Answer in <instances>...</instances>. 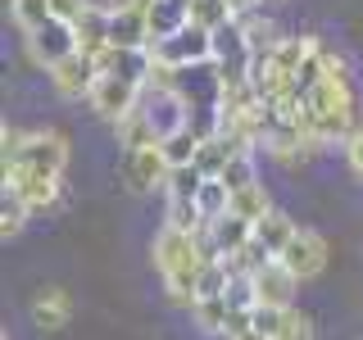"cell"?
<instances>
[{"label": "cell", "mask_w": 363, "mask_h": 340, "mask_svg": "<svg viewBox=\"0 0 363 340\" xmlns=\"http://www.w3.org/2000/svg\"><path fill=\"white\" fill-rule=\"evenodd\" d=\"M209 259L213 249L204 232H177V227L164 222L150 241V264L159 272V281H164V295L182 309H191L200 300V272Z\"/></svg>", "instance_id": "obj_1"}, {"label": "cell", "mask_w": 363, "mask_h": 340, "mask_svg": "<svg viewBox=\"0 0 363 340\" xmlns=\"http://www.w3.org/2000/svg\"><path fill=\"white\" fill-rule=\"evenodd\" d=\"M68 159H73L68 136L55 132V128H45V132H32L28 145H23V154L14 159V164H5V168H18V173H41V177H64Z\"/></svg>", "instance_id": "obj_2"}, {"label": "cell", "mask_w": 363, "mask_h": 340, "mask_svg": "<svg viewBox=\"0 0 363 340\" xmlns=\"http://www.w3.org/2000/svg\"><path fill=\"white\" fill-rule=\"evenodd\" d=\"M168 173H173V164H168V154H164V141L136 145V150L123 154V181H128V191H136V196H155V191H164Z\"/></svg>", "instance_id": "obj_3"}, {"label": "cell", "mask_w": 363, "mask_h": 340, "mask_svg": "<svg viewBox=\"0 0 363 340\" xmlns=\"http://www.w3.org/2000/svg\"><path fill=\"white\" fill-rule=\"evenodd\" d=\"M155 55H164L168 64H177L182 73H191V68H209L213 64V32L196 28V23H186V28H177L168 41L150 45Z\"/></svg>", "instance_id": "obj_4"}, {"label": "cell", "mask_w": 363, "mask_h": 340, "mask_svg": "<svg viewBox=\"0 0 363 340\" xmlns=\"http://www.w3.org/2000/svg\"><path fill=\"white\" fill-rule=\"evenodd\" d=\"M141 96H145V86L128 82V77H109V73H100V77H96V86H91V96H86V105H91V113H96V118L118 123V118H128V113L141 105Z\"/></svg>", "instance_id": "obj_5"}, {"label": "cell", "mask_w": 363, "mask_h": 340, "mask_svg": "<svg viewBox=\"0 0 363 340\" xmlns=\"http://www.w3.org/2000/svg\"><path fill=\"white\" fill-rule=\"evenodd\" d=\"M250 286H255V304H259V309H295L300 277H295L281 259H268L259 272H250Z\"/></svg>", "instance_id": "obj_6"}, {"label": "cell", "mask_w": 363, "mask_h": 340, "mask_svg": "<svg viewBox=\"0 0 363 340\" xmlns=\"http://www.w3.org/2000/svg\"><path fill=\"white\" fill-rule=\"evenodd\" d=\"M23 41H28V55H32V64H37V68H55L60 60L77 55V28H73V23H64V18H50L45 28L28 32Z\"/></svg>", "instance_id": "obj_7"}, {"label": "cell", "mask_w": 363, "mask_h": 340, "mask_svg": "<svg viewBox=\"0 0 363 340\" xmlns=\"http://www.w3.org/2000/svg\"><path fill=\"white\" fill-rule=\"evenodd\" d=\"M5 191H14L32 213H55L64 204V177H41V173L5 168Z\"/></svg>", "instance_id": "obj_8"}, {"label": "cell", "mask_w": 363, "mask_h": 340, "mask_svg": "<svg viewBox=\"0 0 363 340\" xmlns=\"http://www.w3.org/2000/svg\"><path fill=\"white\" fill-rule=\"evenodd\" d=\"M277 259H281V264H286L300 281H313V277H323V272H327V241L313 232V227H300Z\"/></svg>", "instance_id": "obj_9"}, {"label": "cell", "mask_w": 363, "mask_h": 340, "mask_svg": "<svg viewBox=\"0 0 363 340\" xmlns=\"http://www.w3.org/2000/svg\"><path fill=\"white\" fill-rule=\"evenodd\" d=\"M45 77H50V86H55V96L60 100H86L91 96V86H96V77H100V68L91 55H68V60H60L55 68H45Z\"/></svg>", "instance_id": "obj_10"}, {"label": "cell", "mask_w": 363, "mask_h": 340, "mask_svg": "<svg viewBox=\"0 0 363 340\" xmlns=\"http://www.w3.org/2000/svg\"><path fill=\"white\" fill-rule=\"evenodd\" d=\"M28 317H32V327H41V332H64V327L73 322V295L64 286H41L32 295V304H28Z\"/></svg>", "instance_id": "obj_11"}, {"label": "cell", "mask_w": 363, "mask_h": 340, "mask_svg": "<svg viewBox=\"0 0 363 340\" xmlns=\"http://www.w3.org/2000/svg\"><path fill=\"white\" fill-rule=\"evenodd\" d=\"M96 68L109 77H128V82L145 86V77H150V50H128V45H105V50L96 55Z\"/></svg>", "instance_id": "obj_12"}, {"label": "cell", "mask_w": 363, "mask_h": 340, "mask_svg": "<svg viewBox=\"0 0 363 340\" xmlns=\"http://www.w3.org/2000/svg\"><path fill=\"white\" fill-rule=\"evenodd\" d=\"M109 41L113 45H128V50H150V18L141 9H128V5H113L109 9Z\"/></svg>", "instance_id": "obj_13"}, {"label": "cell", "mask_w": 363, "mask_h": 340, "mask_svg": "<svg viewBox=\"0 0 363 340\" xmlns=\"http://www.w3.org/2000/svg\"><path fill=\"white\" fill-rule=\"evenodd\" d=\"M204 236H209V249H213V259H227V254H236L250 236H255V222H245V218H236L232 209L223 213V218H213L209 227H204Z\"/></svg>", "instance_id": "obj_14"}, {"label": "cell", "mask_w": 363, "mask_h": 340, "mask_svg": "<svg viewBox=\"0 0 363 340\" xmlns=\"http://www.w3.org/2000/svg\"><path fill=\"white\" fill-rule=\"evenodd\" d=\"M73 28H77V50L91 55V60H96L105 45H113V41H109V5H100V0H91L86 14L77 18Z\"/></svg>", "instance_id": "obj_15"}, {"label": "cell", "mask_w": 363, "mask_h": 340, "mask_svg": "<svg viewBox=\"0 0 363 340\" xmlns=\"http://www.w3.org/2000/svg\"><path fill=\"white\" fill-rule=\"evenodd\" d=\"M232 304H227V295H200L196 304H191V322L200 327L204 336H227L232 332Z\"/></svg>", "instance_id": "obj_16"}, {"label": "cell", "mask_w": 363, "mask_h": 340, "mask_svg": "<svg viewBox=\"0 0 363 340\" xmlns=\"http://www.w3.org/2000/svg\"><path fill=\"white\" fill-rule=\"evenodd\" d=\"M318 45H323L318 37H281L277 45H272L268 60H272V68H281L286 77H300V68L318 55Z\"/></svg>", "instance_id": "obj_17"}, {"label": "cell", "mask_w": 363, "mask_h": 340, "mask_svg": "<svg viewBox=\"0 0 363 340\" xmlns=\"http://www.w3.org/2000/svg\"><path fill=\"white\" fill-rule=\"evenodd\" d=\"M295 232H300V227H295V218H291V213H281V209H268L264 218L255 222V241L264 245L272 259H277L281 249H286V241H291Z\"/></svg>", "instance_id": "obj_18"}, {"label": "cell", "mask_w": 363, "mask_h": 340, "mask_svg": "<svg viewBox=\"0 0 363 340\" xmlns=\"http://www.w3.org/2000/svg\"><path fill=\"white\" fill-rule=\"evenodd\" d=\"M145 18H150V41H168L177 28H186V0H155L150 9H145Z\"/></svg>", "instance_id": "obj_19"}, {"label": "cell", "mask_w": 363, "mask_h": 340, "mask_svg": "<svg viewBox=\"0 0 363 340\" xmlns=\"http://www.w3.org/2000/svg\"><path fill=\"white\" fill-rule=\"evenodd\" d=\"M268 209H277V204H272V196H268V186H264V181H250V186L232 191V213H236V218L259 222Z\"/></svg>", "instance_id": "obj_20"}, {"label": "cell", "mask_w": 363, "mask_h": 340, "mask_svg": "<svg viewBox=\"0 0 363 340\" xmlns=\"http://www.w3.org/2000/svg\"><path fill=\"white\" fill-rule=\"evenodd\" d=\"M196 204H200L204 227H209L213 218H223V213L232 209V191H227V181H223V177H204V181H200V191H196Z\"/></svg>", "instance_id": "obj_21"}, {"label": "cell", "mask_w": 363, "mask_h": 340, "mask_svg": "<svg viewBox=\"0 0 363 340\" xmlns=\"http://www.w3.org/2000/svg\"><path fill=\"white\" fill-rule=\"evenodd\" d=\"M113 136H118V145H123V150H136V145H150V141H159L141 105H136V109L128 113V118H118V123H113Z\"/></svg>", "instance_id": "obj_22"}, {"label": "cell", "mask_w": 363, "mask_h": 340, "mask_svg": "<svg viewBox=\"0 0 363 340\" xmlns=\"http://www.w3.org/2000/svg\"><path fill=\"white\" fill-rule=\"evenodd\" d=\"M236 14L227 9V0H186V23H196V28H204V32H218Z\"/></svg>", "instance_id": "obj_23"}, {"label": "cell", "mask_w": 363, "mask_h": 340, "mask_svg": "<svg viewBox=\"0 0 363 340\" xmlns=\"http://www.w3.org/2000/svg\"><path fill=\"white\" fill-rule=\"evenodd\" d=\"M9 18H14V28L28 37V32L45 28L55 14H50V0H9Z\"/></svg>", "instance_id": "obj_24"}, {"label": "cell", "mask_w": 363, "mask_h": 340, "mask_svg": "<svg viewBox=\"0 0 363 340\" xmlns=\"http://www.w3.org/2000/svg\"><path fill=\"white\" fill-rule=\"evenodd\" d=\"M28 218H32V209L14 196V191H5V196H0V241H14V236H23Z\"/></svg>", "instance_id": "obj_25"}, {"label": "cell", "mask_w": 363, "mask_h": 340, "mask_svg": "<svg viewBox=\"0 0 363 340\" xmlns=\"http://www.w3.org/2000/svg\"><path fill=\"white\" fill-rule=\"evenodd\" d=\"M223 181H227V191H241V186H250V181H259V164H255V150H236L232 159H227V168L218 173Z\"/></svg>", "instance_id": "obj_26"}, {"label": "cell", "mask_w": 363, "mask_h": 340, "mask_svg": "<svg viewBox=\"0 0 363 340\" xmlns=\"http://www.w3.org/2000/svg\"><path fill=\"white\" fill-rule=\"evenodd\" d=\"M196 150H200V132L196 128H182L173 136H164V154H168V164H173V168L196 164Z\"/></svg>", "instance_id": "obj_27"}, {"label": "cell", "mask_w": 363, "mask_h": 340, "mask_svg": "<svg viewBox=\"0 0 363 340\" xmlns=\"http://www.w3.org/2000/svg\"><path fill=\"white\" fill-rule=\"evenodd\" d=\"M164 222L177 227V232H204V218H200L196 200H164Z\"/></svg>", "instance_id": "obj_28"}, {"label": "cell", "mask_w": 363, "mask_h": 340, "mask_svg": "<svg viewBox=\"0 0 363 340\" xmlns=\"http://www.w3.org/2000/svg\"><path fill=\"white\" fill-rule=\"evenodd\" d=\"M200 181H204V173H200L196 164L173 168V173H168V186H164V200H196Z\"/></svg>", "instance_id": "obj_29"}, {"label": "cell", "mask_w": 363, "mask_h": 340, "mask_svg": "<svg viewBox=\"0 0 363 340\" xmlns=\"http://www.w3.org/2000/svg\"><path fill=\"white\" fill-rule=\"evenodd\" d=\"M272 340H318L313 317L304 313V309H286V317H281V327H277V336H272Z\"/></svg>", "instance_id": "obj_30"}, {"label": "cell", "mask_w": 363, "mask_h": 340, "mask_svg": "<svg viewBox=\"0 0 363 340\" xmlns=\"http://www.w3.org/2000/svg\"><path fill=\"white\" fill-rule=\"evenodd\" d=\"M28 136H32V132H23V128H14V123H5V128H0V159H5V164H14V159L23 154V145H28Z\"/></svg>", "instance_id": "obj_31"}, {"label": "cell", "mask_w": 363, "mask_h": 340, "mask_svg": "<svg viewBox=\"0 0 363 340\" xmlns=\"http://www.w3.org/2000/svg\"><path fill=\"white\" fill-rule=\"evenodd\" d=\"M340 150H345V168H350V173H354V177L363 181V128L350 132L345 141H340Z\"/></svg>", "instance_id": "obj_32"}, {"label": "cell", "mask_w": 363, "mask_h": 340, "mask_svg": "<svg viewBox=\"0 0 363 340\" xmlns=\"http://www.w3.org/2000/svg\"><path fill=\"white\" fill-rule=\"evenodd\" d=\"M281 317H286V309H250V327L255 332H264V336H277V327H281Z\"/></svg>", "instance_id": "obj_33"}, {"label": "cell", "mask_w": 363, "mask_h": 340, "mask_svg": "<svg viewBox=\"0 0 363 340\" xmlns=\"http://www.w3.org/2000/svg\"><path fill=\"white\" fill-rule=\"evenodd\" d=\"M86 5H91V0H50V14L64 18V23H77L86 14Z\"/></svg>", "instance_id": "obj_34"}, {"label": "cell", "mask_w": 363, "mask_h": 340, "mask_svg": "<svg viewBox=\"0 0 363 340\" xmlns=\"http://www.w3.org/2000/svg\"><path fill=\"white\" fill-rule=\"evenodd\" d=\"M259 5H264V0H227V9H232L236 18H245V14H259Z\"/></svg>", "instance_id": "obj_35"}, {"label": "cell", "mask_w": 363, "mask_h": 340, "mask_svg": "<svg viewBox=\"0 0 363 340\" xmlns=\"http://www.w3.org/2000/svg\"><path fill=\"white\" fill-rule=\"evenodd\" d=\"M227 340H272V336H264V332H255V327H245V332H232Z\"/></svg>", "instance_id": "obj_36"}, {"label": "cell", "mask_w": 363, "mask_h": 340, "mask_svg": "<svg viewBox=\"0 0 363 340\" xmlns=\"http://www.w3.org/2000/svg\"><path fill=\"white\" fill-rule=\"evenodd\" d=\"M100 5H113V0H100Z\"/></svg>", "instance_id": "obj_37"}, {"label": "cell", "mask_w": 363, "mask_h": 340, "mask_svg": "<svg viewBox=\"0 0 363 340\" xmlns=\"http://www.w3.org/2000/svg\"><path fill=\"white\" fill-rule=\"evenodd\" d=\"M0 340H9V336H0Z\"/></svg>", "instance_id": "obj_38"}]
</instances>
